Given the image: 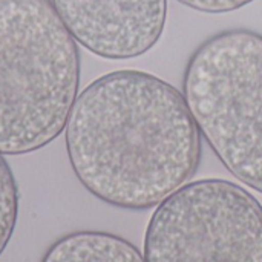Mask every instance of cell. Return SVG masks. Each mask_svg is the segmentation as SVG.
Returning <instances> with one entry per match:
<instances>
[{
  "mask_svg": "<svg viewBox=\"0 0 262 262\" xmlns=\"http://www.w3.org/2000/svg\"><path fill=\"white\" fill-rule=\"evenodd\" d=\"M183 95L224 167L262 193V34L227 29L190 55Z\"/></svg>",
  "mask_w": 262,
  "mask_h": 262,
  "instance_id": "3957f363",
  "label": "cell"
},
{
  "mask_svg": "<svg viewBox=\"0 0 262 262\" xmlns=\"http://www.w3.org/2000/svg\"><path fill=\"white\" fill-rule=\"evenodd\" d=\"M64 143L81 186L127 210L158 206L201 161V134L183 92L137 69L104 74L77 95Z\"/></svg>",
  "mask_w": 262,
  "mask_h": 262,
  "instance_id": "6da1fadb",
  "label": "cell"
},
{
  "mask_svg": "<svg viewBox=\"0 0 262 262\" xmlns=\"http://www.w3.org/2000/svg\"><path fill=\"white\" fill-rule=\"evenodd\" d=\"M80 52L52 0H0V154L25 155L66 127Z\"/></svg>",
  "mask_w": 262,
  "mask_h": 262,
  "instance_id": "7a4b0ae2",
  "label": "cell"
},
{
  "mask_svg": "<svg viewBox=\"0 0 262 262\" xmlns=\"http://www.w3.org/2000/svg\"><path fill=\"white\" fill-rule=\"evenodd\" d=\"M18 216V189L12 169L0 154V256L8 247Z\"/></svg>",
  "mask_w": 262,
  "mask_h": 262,
  "instance_id": "52a82bcc",
  "label": "cell"
},
{
  "mask_svg": "<svg viewBox=\"0 0 262 262\" xmlns=\"http://www.w3.org/2000/svg\"><path fill=\"white\" fill-rule=\"evenodd\" d=\"M146 262H262V204L218 178L184 184L152 213Z\"/></svg>",
  "mask_w": 262,
  "mask_h": 262,
  "instance_id": "277c9868",
  "label": "cell"
},
{
  "mask_svg": "<svg viewBox=\"0 0 262 262\" xmlns=\"http://www.w3.org/2000/svg\"><path fill=\"white\" fill-rule=\"evenodd\" d=\"M187 8H192L200 12L206 14H224L232 12L255 0H178Z\"/></svg>",
  "mask_w": 262,
  "mask_h": 262,
  "instance_id": "ba28073f",
  "label": "cell"
},
{
  "mask_svg": "<svg viewBox=\"0 0 262 262\" xmlns=\"http://www.w3.org/2000/svg\"><path fill=\"white\" fill-rule=\"evenodd\" d=\"M40 262H146L138 249L121 236L83 230L57 239Z\"/></svg>",
  "mask_w": 262,
  "mask_h": 262,
  "instance_id": "8992f818",
  "label": "cell"
},
{
  "mask_svg": "<svg viewBox=\"0 0 262 262\" xmlns=\"http://www.w3.org/2000/svg\"><path fill=\"white\" fill-rule=\"evenodd\" d=\"M52 5L75 41L107 60L149 52L167 18V0H52Z\"/></svg>",
  "mask_w": 262,
  "mask_h": 262,
  "instance_id": "5b68a950",
  "label": "cell"
}]
</instances>
